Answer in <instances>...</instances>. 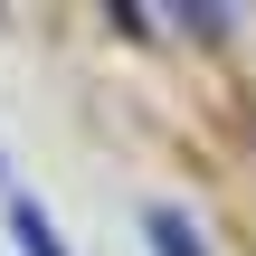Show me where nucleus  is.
Instances as JSON below:
<instances>
[{
	"mask_svg": "<svg viewBox=\"0 0 256 256\" xmlns=\"http://www.w3.org/2000/svg\"><path fill=\"white\" fill-rule=\"evenodd\" d=\"M152 247H162V256H209L200 238H190V218H180V209H152Z\"/></svg>",
	"mask_w": 256,
	"mask_h": 256,
	"instance_id": "obj_1",
	"label": "nucleus"
},
{
	"mask_svg": "<svg viewBox=\"0 0 256 256\" xmlns=\"http://www.w3.org/2000/svg\"><path fill=\"white\" fill-rule=\"evenodd\" d=\"M19 247H28V256H66V247H57V228H48L38 209H19Z\"/></svg>",
	"mask_w": 256,
	"mask_h": 256,
	"instance_id": "obj_2",
	"label": "nucleus"
}]
</instances>
